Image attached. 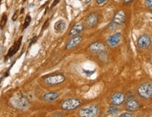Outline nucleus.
Returning a JSON list of instances; mask_svg holds the SVG:
<instances>
[{
  "mask_svg": "<svg viewBox=\"0 0 152 117\" xmlns=\"http://www.w3.org/2000/svg\"><path fill=\"white\" fill-rule=\"evenodd\" d=\"M60 0H54V1H53V2L51 6H50V9H52L53 7H55L60 2Z\"/></svg>",
  "mask_w": 152,
  "mask_h": 117,
  "instance_id": "obj_23",
  "label": "nucleus"
},
{
  "mask_svg": "<svg viewBox=\"0 0 152 117\" xmlns=\"http://www.w3.org/2000/svg\"><path fill=\"white\" fill-rule=\"evenodd\" d=\"M83 31V25L82 23H78L76 24L71 29L70 32L69 33V36L71 37H75L77 36L78 35L81 34Z\"/></svg>",
  "mask_w": 152,
  "mask_h": 117,
  "instance_id": "obj_12",
  "label": "nucleus"
},
{
  "mask_svg": "<svg viewBox=\"0 0 152 117\" xmlns=\"http://www.w3.org/2000/svg\"><path fill=\"white\" fill-rule=\"evenodd\" d=\"M120 112H121L120 109L116 107V105L110 107H109L108 110H107V113H108L110 115H111V116H116V115L119 114Z\"/></svg>",
  "mask_w": 152,
  "mask_h": 117,
  "instance_id": "obj_18",
  "label": "nucleus"
},
{
  "mask_svg": "<svg viewBox=\"0 0 152 117\" xmlns=\"http://www.w3.org/2000/svg\"><path fill=\"white\" fill-rule=\"evenodd\" d=\"M97 21H98V16L96 13H91L87 17L86 24L88 27H93L97 24Z\"/></svg>",
  "mask_w": 152,
  "mask_h": 117,
  "instance_id": "obj_15",
  "label": "nucleus"
},
{
  "mask_svg": "<svg viewBox=\"0 0 152 117\" xmlns=\"http://www.w3.org/2000/svg\"><path fill=\"white\" fill-rule=\"evenodd\" d=\"M106 47L104 44H102L100 42H95L92 43L89 47L90 51L93 52V53H103L105 52V50H106Z\"/></svg>",
  "mask_w": 152,
  "mask_h": 117,
  "instance_id": "obj_9",
  "label": "nucleus"
},
{
  "mask_svg": "<svg viewBox=\"0 0 152 117\" xmlns=\"http://www.w3.org/2000/svg\"><path fill=\"white\" fill-rule=\"evenodd\" d=\"M107 1H108V0H96V2L98 4H102L106 2Z\"/></svg>",
  "mask_w": 152,
  "mask_h": 117,
  "instance_id": "obj_28",
  "label": "nucleus"
},
{
  "mask_svg": "<svg viewBox=\"0 0 152 117\" xmlns=\"http://www.w3.org/2000/svg\"><path fill=\"white\" fill-rule=\"evenodd\" d=\"M145 4L147 8L149 9H151L152 8V0H145Z\"/></svg>",
  "mask_w": 152,
  "mask_h": 117,
  "instance_id": "obj_21",
  "label": "nucleus"
},
{
  "mask_svg": "<svg viewBox=\"0 0 152 117\" xmlns=\"http://www.w3.org/2000/svg\"><path fill=\"white\" fill-rule=\"evenodd\" d=\"M1 0H0V5H1Z\"/></svg>",
  "mask_w": 152,
  "mask_h": 117,
  "instance_id": "obj_32",
  "label": "nucleus"
},
{
  "mask_svg": "<svg viewBox=\"0 0 152 117\" xmlns=\"http://www.w3.org/2000/svg\"><path fill=\"white\" fill-rule=\"evenodd\" d=\"M28 101L25 98L19 97L13 100V105L18 109H25L28 106Z\"/></svg>",
  "mask_w": 152,
  "mask_h": 117,
  "instance_id": "obj_11",
  "label": "nucleus"
},
{
  "mask_svg": "<svg viewBox=\"0 0 152 117\" xmlns=\"http://www.w3.org/2000/svg\"><path fill=\"white\" fill-rule=\"evenodd\" d=\"M125 99H126V96L124 93L117 92L112 95V98H111V102L114 105L117 106V105H121L124 102Z\"/></svg>",
  "mask_w": 152,
  "mask_h": 117,
  "instance_id": "obj_7",
  "label": "nucleus"
},
{
  "mask_svg": "<svg viewBox=\"0 0 152 117\" xmlns=\"http://www.w3.org/2000/svg\"><path fill=\"white\" fill-rule=\"evenodd\" d=\"M134 115L132 113H128V112H126V113H124V114H121L120 115V117H128V116H133Z\"/></svg>",
  "mask_w": 152,
  "mask_h": 117,
  "instance_id": "obj_22",
  "label": "nucleus"
},
{
  "mask_svg": "<svg viewBox=\"0 0 152 117\" xmlns=\"http://www.w3.org/2000/svg\"><path fill=\"white\" fill-rule=\"evenodd\" d=\"M84 71V73H85L87 75L91 76V75H92V74H93V73H95V71H85V70H84V71Z\"/></svg>",
  "mask_w": 152,
  "mask_h": 117,
  "instance_id": "obj_27",
  "label": "nucleus"
},
{
  "mask_svg": "<svg viewBox=\"0 0 152 117\" xmlns=\"http://www.w3.org/2000/svg\"><path fill=\"white\" fill-rule=\"evenodd\" d=\"M7 15L4 13V14L2 15V17H1V21H0V28L1 29L4 28L5 25L7 24Z\"/></svg>",
  "mask_w": 152,
  "mask_h": 117,
  "instance_id": "obj_19",
  "label": "nucleus"
},
{
  "mask_svg": "<svg viewBox=\"0 0 152 117\" xmlns=\"http://www.w3.org/2000/svg\"><path fill=\"white\" fill-rule=\"evenodd\" d=\"M82 41V38L81 36H77L73 37L72 40H70L69 42L66 45V49L67 50H71V49L75 48L76 46H77Z\"/></svg>",
  "mask_w": 152,
  "mask_h": 117,
  "instance_id": "obj_13",
  "label": "nucleus"
},
{
  "mask_svg": "<svg viewBox=\"0 0 152 117\" xmlns=\"http://www.w3.org/2000/svg\"><path fill=\"white\" fill-rule=\"evenodd\" d=\"M67 28V24L63 20H60L58 22H56L54 25V29L57 33H62Z\"/></svg>",
  "mask_w": 152,
  "mask_h": 117,
  "instance_id": "obj_16",
  "label": "nucleus"
},
{
  "mask_svg": "<svg viewBox=\"0 0 152 117\" xmlns=\"http://www.w3.org/2000/svg\"><path fill=\"white\" fill-rule=\"evenodd\" d=\"M31 20H32V17H31L30 15H27L26 17H25L24 24H23V29H26L27 27L30 25Z\"/></svg>",
  "mask_w": 152,
  "mask_h": 117,
  "instance_id": "obj_20",
  "label": "nucleus"
},
{
  "mask_svg": "<svg viewBox=\"0 0 152 117\" xmlns=\"http://www.w3.org/2000/svg\"><path fill=\"white\" fill-rule=\"evenodd\" d=\"M132 0H124V1L125 3H129L130 1H132Z\"/></svg>",
  "mask_w": 152,
  "mask_h": 117,
  "instance_id": "obj_29",
  "label": "nucleus"
},
{
  "mask_svg": "<svg viewBox=\"0 0 152 117\" xmlns=\"http://www.w3.org/2000/svg\"><path fill=\"white\" fill-rule=\"evenodd\" d=\"M121 38V34L119 32L116 33L115 34L109 37L107 40V43L110 46L114 47L119 43Z\"/></svg>",
  "mask_w": 152,
  "mask_h": 117,
  "instance_id": "obj_10",
  "label": "nucleus"
},
{
  "mask_svg": "<svg viewBox=\"0 0 152 117\" xmlns=\"http://www.w3.org/2000/svg\"><path fill=\"white\" fill-rule=\"evenodd\" d=\"M22 39H23V37L20 36V38L18 40V41L15 42L14 45H13V46L9 49V52H8V55H7L8 56H12L16 53L18 50H19V48H20V47L21 42H22Z\"/></svg>",
  "mask_w": 152,
  "mask_h": 117,
  "instance_id": "obj_14",
  "label": "nucleus"
},
{
  "mask_svg": "<svg viewBox=\"0 0 152 117\" xmlns=\"http://www.w3.org/2000/svg\"><path fill=\"white\" fill-rule=\"evenodd\" d=\"M137 93L140 97L145 99H149L152 96V85L151 83H145L140 85L137 89Z\"/></svg>",
  "mask_w": 152,
  "mask_h": 117,
  "instance_id": "obj_2",
  "label": "nucleus"
},
{
  "mask_svg": "<svg viewBox=\"0 0 152 117\" xmlns=\"http://www.w3.org/2000/svg\"><path fill=\"white\" fill-rule=\"evenodd\" d=\"M80 105H81V101L79 99L71 98L63 101L61 104V107L64 110L69 111L75 110L76 108L79 107Z\"/></svg>",
  "mask_w": 152,
  "mask_h": 117,
  "instance_id": "obj_5",
  "label": "nucleus"
},
{
  "mask_svg": "<svg viewBox=\"0 0 152 117\" xmlns=\"http://www.w3.org/2000/svg\"><path fill=\"white\" fill-rule=\"evenodd\" d=\"M140 104L139 101L135 98L129 99L126 103V109L130 112H134V111L138 110L140 108Z\"/></svg>",
  "mask_w": 152,
  "mask_h": 117,
  "instance_id": "obj_8",
  "label": "nucleus"
},
{
  "mask_svg": "<svg viewBox=\"0 0 152 117\" xmlns=\"http://www.w3.org/2000/svg\"><path fill=\"white\" fill-rule=\"evenodd\" d=\"M58 96H59V94L58 93L56 92H50L46 93L45 95H44V100L46 101H53L56 100L58 98Z\"/></svg>",
  "mask_w": 152,
  "mask_h": 117,
  "instance_id": "obj_17",
  "label": "nucleus"
},
{
  "mask_svg": "<svg viewBox=\"0 0 152 117\" xmlns=\"http://www.w3.org/2000/svg\"><path fill=\"white\" fill-rule=\"evenodd\" d=\"M99 112V108L97 105H90L79 110V116L82 117H95Z\"/></svg>",
  "mask_w": 152,
  "mask_h": 117,
  "instance_id": "obj_3",
  "label": "nucleus"
},
{
  "mask_svg": "<svg viewBox=\"0 0 152 117\" xmlns=\"http://www.w3.org/2000/svg\"><path fill=\"white\" fill-rule=\"evenodd\" d=\"M25 1H26V0H23V2H25Z\"/></svg>",
  "mask_w": 152,
  "mask_h": 117,
  "instance_id": "obj_31",
  "label": "nucleus"
},
{
  "mask_svg": "<svg viewBox=\"0 0 152 117\" xmlns=\"http://www.w3.org/2000/svg\"><path fill=\"white\" fill-rule=\"evenodd\" d=\"M37 36H34V37H33L32 40H31V41H30V46H29V47H30L31 46H32V45L33 43H34L37 41Z\"/></svg>",
  "mask_w": 152,
  "mask_h": 117,
  "instance_id": "obj_26",
  "label": "nucleus"
},
{
  "mask_svg": "<svg viewBox=\"0 0 152 117\" xmlns=\"http://www.w3.org/2000/svg\"><path fill=\"white\" fill-rule=\"evenodd\" d=\"M137 44L141 49H147L151 45V38L148 35H142L138 38Z\"/></svg>",
  "mask_w": 152,
  "mask_h": 117,
  "instance_id": "obj_6",
  "label": "nucleus"
},
{
  "mask_svg": "<svg viewBox=\"0 0 152 117\" xmlns=\"http://www.w3.org/2000/svg\"><path fill=\"white\" fill-rule=\"evenodd\" d=\"M125 20V13L123 11H120L114 15L112 20L111 21L108 26L109 30L111 32L116 30L121 26Z\"/></svg>",
  "mask_w": 152,
  "mask_h": 117,
  "instance_id": "obj_1",
  "label": "nucleus"
},
{
  "mask_svg": "<svg viewBox=\"0 0 152 117\" xmlns=\"http://www.w3.org/2000/svg\"><path fill=\"white\" fill-rule=\"evenodd\" d=\"M65 80V76L61 74H55V75H49L44 79V83L46 85H56L61 84Z\"/></svg>",
  "mask_w": 152,
  "mask_h": 117,
  "instance_id": "obj_4",
  "label": "nucleus"
},
{
  "mask_svg": "<svg viewBox=\"0 0 152 117\" xmlns=\"http://www.w3.org/2000/svg\"><path fill=\"white\" fill-rule=\"evenodd\" d=\"M83 1H84L85 3H89L91 0H83Z\"/></svg>",
  "mask_w": 152,
  "mask_h": 117,
  "instance_id": "obj_30",
  "label": "nucleus"
},
{
  "mask_svg": "<svg viewBox=\"0 0 152 117\" xmlns=\"http://www.w3.org/2000/svg\"><path fill=\"white\" fill-rule=\"evenodd\" d=\"M48 24H49V20H47L45 22H44V25H43V27H42V30H44V29H45L46 27H47L48 26Z\"/></svg>",
  "mask_w": 152,
  "mask_h": 117,
  "instance_id": "obj_24",
  "label": "nucleus"
},
{
  "mask_svg": "<svg viewBox=\"0 0 152 117\" xmlns=\"http://www.w3.org/2000/svg\"><path fill=\"white\" fill-rule=\"evenodd\" d=\"M18 11H16L15 12V13H14V15H13V17H12V20L13 21H15L17 20V18H18Z\"/></svg>",
  "mask_w": 152,
  "mask_h": 117,
  "instance_id": "obj_25",
  "label": "nucleus"
}]
</instances>
